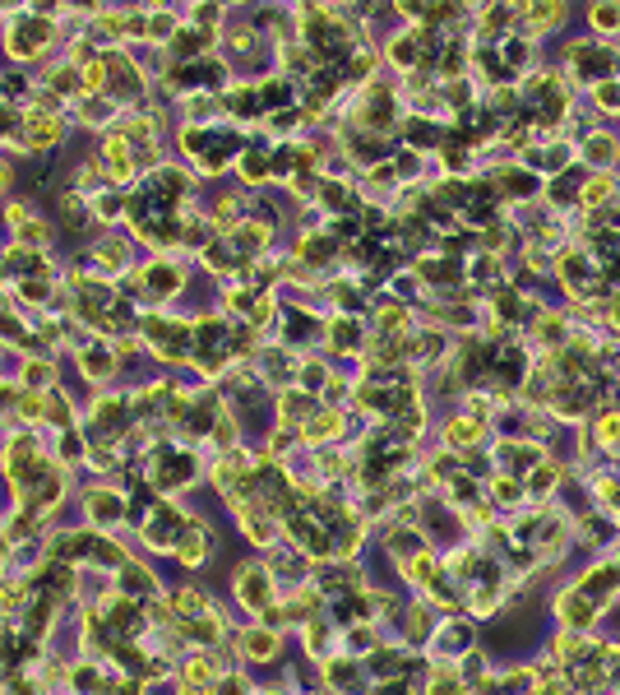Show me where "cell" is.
<instances>
[{"label": "cell", "mask_w": 620, "mask_h": 695, "mask_svg": "<svg viewBox=\"0 0 620 695\" xmlns=\"http://www.w3.org/2000/svg\"><path fill=\"white\" fill-rule=\"evenodd\" d=\"M213 695H260L255 682L246 678V672H223L218 682H213Z\"/></svg>", "instance_id": "836d02e7"}, {"label": "cell", "mask_w": 620, "mask_h": 695, "mask_svg": "<svg viewBox=\"0 0 620 695\" xmlns=\"http://www.w3.org/2000/svg\"><path fill=\"white\" fill-rule=\"evenodd\" d=\"M33 70H0V103H10V107H28L33 103Z\"/></svg>", "instance_id": "83f0119b"}, {"label": "cell", "mask_w": 620, "mask_h": 695, "mask_svg": "<svg viewBox=\"0 0 620 695\" xmlns=\"http://www.w3.org/2000/svg\"><path fill=\"white\" fill-rule=\"evenodd\" d=\"M329 376H334V366H329L324 357L301 353V366H297V390H306V394H315V399H320V390L329 385Z\"/></svg>", "instance_id": "1f68e13d"}, {"label": "cell", "mask_w": 620, "mask_h": 695, "mask_svg": "<svg viewBox=\"0 0 620 695\" xmlns=\"http://www.w3.org/2000/svg\"><path fill=\"white\" fill-rule=\"evenodd\" d=\"M56 237H61V227H56L51 219H33V223H24L19 232H10V242L24 246V250H51Z\"/></svg>", "instance_id": "f1b7e54d"}, {"label": "cell", "mask_w": 620, "mask_h": 695, "mask_svg": "<svg viewBox=\"0 0 620 695\" xmlns=\"http://www.w3.org/2000/svg\"><path fill=\"white\" fill-rule=\"evenodd\" d=\"M140 279H144V302L148 311H171L181 297H186V283H190V264L181 256H153L148 264H140Z\"/></svg>", "instance_id": "3957f363"}, {"label": "cell", "mask_w": 620, "mask_h": 695, "mask_svg": "<svg viewBox=\"0 0 620 695\" xmlns=\"http://www.w3.org/2000/svg\"><path fill=\"white\" fill-rule=\"evenodd\" d=\"M70 134H74L70 116H61V111H37V107H24V130H19V144H24V153H28V158H37V163L56 158V153H61V149L70 144Z\"/></svg>", "instance_id": "7a4b0ae2"}, {"label": "cell", "mask_w": 620, "mask_h": 695, "mask_svg": "<svg viewBox=\"0 0 620 695\" xmlns=\"http://www.w3.org/2000/svg\"><path fill=\"white\" fill-rule=\"evenodd\" d=\"M116 589H121L126 598H140V603H148V598L167 593V589H163V579L153 575V566H144L140 556H130V562L116 570Z\"/></svg>", "instance_id": "ac0fdd59"}, {"label": "cell", "mask_w": 620, "mask_h": 695, "mask_svg": "<svg viewBox=\"0 0 620 695\" xmlns=\"http://www.w3.org/2000/svg\"><path fill=\"white\" fill-rule=\"evenodd\" d=\"M186 515L190 510H181L177 500H167V496H158V506L148 510V519L134 533L144 538V547L148 552H158V556H171L177 552V538H181V529H186Z\"/></svg>", "instance_id": "52a82bcc"}, {"label": "cell", "mask_w": 620, "mask_h": 695, "mask_svg": "<svg viewBox=\"0 0 620 695\" xmlns=\"http://www.w3.org/2000/svg\"><path fill=\"white\" fill-rule=\"evenodd\" d=\"M237 181L246 186V190H264V186H274V158H269V144H260L255 134H250V149L237 158Z\"/></svg>", "instance_id": "e0dca14e"}, {"label": "cell", "mask_w": 620, "mask_h": 695, "mask_svg": "<svg viewBox=\"0 0 620 695\" xmlns=\"http://www.w3.org/2000/svg\"><path fill=\"white\" fill-rule=\"evenodd\" d=\"M167 603H171V612H177V622H190V616L218 608V603L208 598V589H200V585H171V589H167Z\"/></svg>", "instance_id": "484cf974"}, {"label": "cell", "mask_w": 620, "mask_h": 695, "mask_svg": "<svg viewBox=\"0 0 620 695\" xmlns=\"http://www.w3.org/2000/svg\"><path fill=\"white\" fill-rule=\"evenodd\" d=\"M347 436V413L343 409H320L310 413V422L301 427V446L306 450H324V446H338V440Z\"/></svg>", "instance_id": "4fadbf2b"}, {"label": "cell", "mask_w": 620, "mask_h": 695, "mask_svg": "<svg viewBox=\"0 0 620 695\" xmlns=\"http://www.w3.org/2000/svg\"><path fill=\"white\" fill-rule=\"evenodd\" d=\"M574 589H584L597 608L611 603V598L620 593V570H616V562H597V566H588V570H584V579H579Z\"/></svg>", "instance_id": "603a6c76"}, {"label": "cell", "mask_w": 620, "mask_h": 695, "mask_svg": "<svg viewBox=\"0 0 620 695\" xmlns=\"http://www.w3.org/2000/svg\"><path fill=\"white\" fill-rule=\"evenodd\" d=\"M481 436H487V422H477L468 413H454V417H444V450H454V455H473L481 450Z\"/></svg>", "instance_id": "44dd1931"}, {"label": "cell", "mask_w": 620, "mask_h": 695, "mask_svg": "<svg viewBox=\"0 0 620 695\" xmlns=\"http://www.w3.org/2000/svg\"><path fill=\"white\" fill-rule=\"evenodd\" d=\"M80 510H84V525L93 533H121L126 515H130V500H126V492L116 487V482L98 478V482H88V487L80 492Z\"/></svg>", "instance_id": "277c9868"}, {"label": "cell", "mask_w": 620, "mask_h": 695, "mask_svg": "<svg viewBox=\"0 0 620 695\" xmlns=\"http://www.w3.org/2000/svg\"><path fill=\"white\" fill-rule=\"evenodd\" d=\"M19 390H56L61 385V366H56V357H19Z\"/></svg>", "instance_id": "7402d4cb"}, {"label": "cell", "mask_w": 620, "mask_h": 695, "mask_svg": "<svg viewBox=\"0 0 620 695\" xmlns=\"http://www.w3.org/2000/svg\"><path fill=\"white\" fill-rule=\"evenodd\" d=\"M436 608L426 603H413L408 612H403V649H417V645H431V635H436Z\"/></svg>", "instance_id": "cb8c5ba5"}, {"label": "cell", "mask_w": 620, "mask_h": 695, "mask_svg": "<svg viewBox=\"0 0 620 695\" xmlns=\"http://www.w3.org/2000/svg\"><path fill=\"white\" fill-rule=\"evenodd\" d=\"M74 372H80V380H88L93 390H107V385L121 376V362H116L107 339H93V343H84L80 353H74Z\"/></svg>", "instance_id": "30bf717a"}, {"label": "cell", "mask_w": 620, "mask_h": 695, "mask_svg": "<svg viewBox=\"0 0 620 695\" xmlns=\"http://www.w3.org/2000/svg\"><path fill=\"white\" fill-rule=\"evenodd\" d=\"M223 111H227V126H260L264 121V103H260V89L255 80H241L223 93Z\"/></svg>", "instance_id": "9a60e30c"}, {"label": "cell", "mask_w": 620, "mask_h": 695, "mask_svg": "<svg viewBox=\"0 0 620 695\" xmlns=\"http://www.w3.org/2000/svg\"><path fill=\"white\" fill-rule=\"evenodd\" d=\"M523 14V37H533V33H551L560 19H565V5H528V10H518Z\"/></svg>", "instance_id": "d6a6232c"}, {"label": "cell", "mask_w": 620, "mask_h": 695, "mask_svg": "<svg viewBox=\"0 0 620 695\" xmlns=\"http://www.w3.org/2000/svg\"><path fill=\"white\" fill-rule=\"evenodd\" d=\"M227 510H231V519H237V529H241V538L250 547H274V538H278V519L269 515L255 496H241V500H227Z\"/></svg>", "instance_id": "9c48e42d"}, {"label": "cell", "mask_w": 620, "mask_h": 695, "mask_svg": "<svg viewBox=\"0 0 620 695\" xmlns=\"http://www.w3.org/2000/svg\"><path fill=\"white\" fill-rule=\"evenodd\" d=\"M593 98H597V107H603V111H620V84H616V80L597 84V89H593Z\"/></svg>", "instance_id": "ab89813d"}, {"label": "cell", "mask_w": 620, "mask_h": 695, "mask_svg": "<svg viewBox=\"0 0 620 695\" xmlns=\"http://www.w3.org/2000/svg\"><path fill=\"white\" fill-rule=\"evenodd\" d=\"M371 320H375V334H384V339H408V334H417L413 306L398 302V297H390V293L371 302Z\"/></svg>", "instance_id": "5bb4252c"}, {"label": "cell", "mask_w": 620, "mask_h": 695, "mask_svg": "<svg viewBox=\"0 0 620 695\" xmlns=\"http://www.w3.org/2000/svg\"><path fill=\"white\" fill-rule=\"evenodd\" d=\"M5 575H10V543L0 538V579H5Z\"/></svg>", "instance_id": "60d3db41"}, {"label": "cell", "mask_w": 620, "mask_h": 695, "mask_svg": "<svg viewBox=\"0 0 620 695\" xmlns=\"http://www.w3.org/2000/svg\"><path fill=\"white\" fill-rule=\"evenodd\" d=\"M88 214H93V223H98V232H116L126 223V190H116V186L98 190V196L88 200Z\"/></svg>", "instance_id": "d4e9b609"}, {"label": "cell", "mask_w": 620, "mask_h": 695, "mask_svg": "<svg viewBox=\"0 0 620 695\" xmlns=\"http://www.w3.org/2000/svg\"><path fill=\"white\" fill-rule=\"evenodd\" d=\"M597 446H620V409L611 413H597Z\"/></svg>", "instance_id": "8d00e7d4"}, {"label": "cell", "mask_w": 620, "mask_h": 695, "mask_svg": "<svg viewBox=\"0 0 620 695\" xmlns=\"http://www.w3.org/2000/svg\"><path fill=\"white\" fill-rule=\"evenodd\" d=\"M33 219H43V204H37L33 196H10L5 204H0V227H5V232H19Z\"/></svg>", "instance_id": "4dcf8cb0"}, {"label": "cell", "mask_w": 620, "mask_h": 695, "mask_svg": "<svg viewBox=\"0 0 620 695\" xmlns=\"http://www.w3.org/2000/svg\"><path fill=\"white\" fill-rule=\"evenodd\" d=\"M611 196H616V181H611V177H603V172H597V177H593V181L584 186V204H588V209L607 204Z\"/></svg>", "instance_id": "74e56055"}, {"label": "cell", "mask_w": 620, "mask_h": 695, "mask_svg": "<svg viewBox=\"0 0 620 695\" xmlns=\"http://www.w3.org/2000/svg\"><path fill=\"white\" fill-rule=\"evenodd\" d=\"M597 612H603V608H597L584 589H560L556 593V622H560V631H579V635H584V631L597 626Z\"/></svg>", "instance_id": "7c38bea8"}, {"label": "cell", "mask_w": 620, "mask_h": 695, "mask_svg": "<svg viewBox=\"0 0 620 695\" xmlns=\"http://www.w3.org/2000/svg\"><path fill=\"white\" fill-rule=\"evenodd\" d=\"M584 153H588V163H611L616 158V134H588V144H584Z\"/></svg>", "instance_id": "d590c367"}, {"label": "cell", "mask_w": 620, "mask_h": 695, "mask_svg": "<svg viewBox=\"0 0 620 695\" xmlns=\"http://www.w3.org/2000/svg\"><path fill=\"white\" fill-rule=\"evenodd\" d=\"M231 645H237L241 659L255 663V668H269V663L283 659V631H274V626H246Z\"/></svg>", "instance_id": "8fae6325"}, {"label": "cell", "mask_w": 620, "mask_h": 695, "mask_svg": "<svg viewBox=\"0 0 620 695\" xmlns=\"http://www.w3.org/2000/svg\"><path fill=\"white\" fill-rule=\"evenodd\" d=\"M320 409V399L315 394H306V390H278V399H274V427H293V432H301L306 422H310V413Z\"/></svg>", "instance_id": "d6986e66"}, {"label": "cell", "mask_w": 620, "mask_h": 695, "mask_svg": "<svg viewBox=\"0 0 620 695\" xmlns=\"http://www.w3.org/2000/svg\"><path fill=\"white\" fill-rule=\"evenodd\" d=\"M231 598H237V608L246 612H264V608H274L278 603V585H274V575H269L264 562H241V566H231Z\"/></svg>", "instance_id": "8992f818"}, {"label": "cell", "mask_w": 620, "mask_h": 695, "mask_svg": "<svg viewBox=\"0 0 620 695\" xmlns=\"http://www.w3.org/2000/svg\"><path fill=\"white\" fill-rule=\"evenodd\" d=\"M84 260L93 274H103V279H126L130 269H134V242H130V232H98L88 246H84Z\"/></svg>", "instance_id": "5b68a950"}, {"label": "cell", "mask_w": 620, "mask_h": 695, "mask_svg": "<svg viewBox=\"0 0 620 695\" xmlns=\"http://www.w3.org/2000/svg\"><path fill=\"white\" fill-rule=\"evenodd\" d=\"M14 427H47V394L43 390H19V403H14Z\"/></svg>", "instance_id": "f546056e"}, {"label": "cell", "mask_w": 620, "mask_h": 695, "mask_svg": "<svg viewBox=\"0 0 620 695\" xmlns=\"http://www.w3.org/2000/svg\"><path fill=\"white\" fill-rule=\"evenodd\" d=\"M213 552H218V533H213V525L204 515H186V529H181V538H177V562H181V570H200V566H208L213 562Z\"/></svg>", "instance_id": "ba28073f"}, {"label": "cell", "mask_w": 620, "mask_h": 695, "mask_svg": "<svg viewBox=\"0 0 620 695\" xmlns=\"http://www.w3.org/2000/svg\"><path fill=\"white\" fill-rule=\"evenodd\" d=\"M413 274L421 287H436V293H454L463 283V264L454 256H417L413 260Z\"/></svg>", "instance_id": "2e32d148"}, {"label": "cell", "mask_w": 620, "mask_h": 695, "mask_svg": "<svg viewBox=\"0 0 620 695\" xmlns=\"http://www.w3.org/2000/svg\"><path fill=\"white\" fill-rule=\"evenodd\" d=\"M61 47H65V33L51 10H43L37 0L10 5V19L0 28V61H10V70H33V66L43 70V61H51Z\"/></svg>", "instance_id": "6da1fadb"}, {"label": "cell", "mask_w": 620, "mask_h": 695, "mask_svg": "<svg viewBox=\"0 0 620 695\" xmlns=\"http://www.w3.org/2000/svg\"><path fill=\"white\" fill-rule=\"evenodd\" d=\"M491 186H496V196H510V200L537 196V177L528 167H500V172H491Z\"/></svg>", "instance_id": "4316f807"}, {"label": "cell", "mask_w": 620, "mask_h": 695, "mask_svg": "<svg viewBox=\"0 0 620 695\" xmlns=\"http://www.w3.org/2000/svg\"><path fill=\"white\" fill-rule=\"evenodd\" d=\"M181 24H186V19H181V5H148V14H144V43H140V47L163 51L171 37H177Z\"/></svg>", "instance_id": "ffe728a7"}, {"label": "cell", "mask_w": 620, "mask_h": 695, "mask_svg": "<svg viewBox=\"0 0 620 695\" xmlns=\"http://www.w3.org/2000/svg\"><path fill=\"white\" fill-rule=\"evenodd\" d=\"M491 496L500 500V506H518V500H523V482H518V478H510V473H496Z\"/></svg>", "instance_id": "e575fe53"}, {"label": "cell", "mask_w": 620, "mask_h": 695, "mask_svg": "<svg viewBox=\"0 0 620 695\" xmlns=\"http://www.w3.org/2000/svg\"><path fill=\"white\" fill-rule=\"evenodd\" d=\"M593 28L597 33H620V5H593Z\"/></svg>", "instance_id": "f35d334b"}, {"label": "cell", "mask_w": 620, "mask_h": 695, "mask_svg": "<svg viewBox=\"0 0 620 695\" xmlns=\"http://www.w3.org/2000/svg\"><path fill=\"white\" fill-rule=\"evenodd\" d=\"M603 695H607V691H603Z\"/></svg>", "instance_id": "b9f144b4"}]
</instances>
